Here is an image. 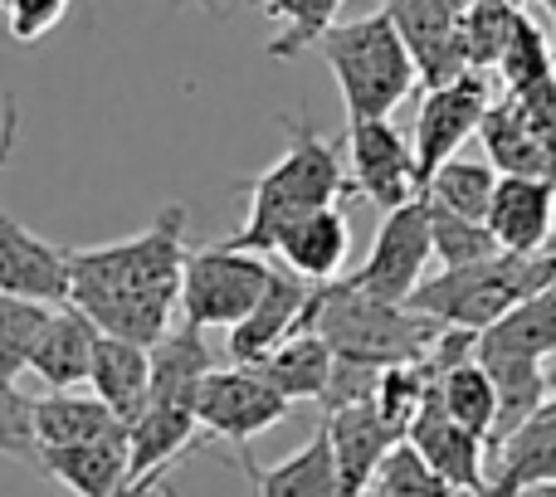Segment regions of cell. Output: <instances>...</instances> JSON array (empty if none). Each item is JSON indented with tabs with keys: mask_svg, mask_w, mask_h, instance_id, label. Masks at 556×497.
<instances>
[{
	"mask_svg": "<svg viewBox=\"0 0 556 497\" xmlns=\"http://www.w3.org/2000/svg\"><path fill=\"white\" fill-rule=\"evenodd\" d=\"M186 205H166L142 234L93 248H68V307L103 336L156 346L181 307Z\"/></svg>",
	"mask_w": 556,
	"mask_h": 497,
	"instance_id": "6da1fadb",
	"label": "cell"
},
{
	"mask_svg": "<svg viewBox=\"0 0 556 497\" xmlns=\"http://www.w3.org/2000/svg\"><path fill=\"white\" fill-rule=\"evenodd\" d=\"M244 191H250V215H244L240 230L220 244L244 248V254H264V248H274V240L293 220L342 201L346 166H342V156H337V146L327 142V137H317V127L307 123V117H293L288 152L278 156L264 176H254Z\"/></svg>",
	"mask_w": 556,
	"mask_h": 497,
	"instance_id": "7a4b0ae2",
	"label": "cell"
},
{
	"mask_svg": "<svg viewBox=\"0 0 556 497\" xmlns=\"http://www.w3.org/2000/svg\"><path fill=\"white\" fill-rule=\"evenodd\" d=\"M332 346L337 361H356L386 371V366H405L420 361L430 352V342L440 336V322L410 313V307L381 303V297L352 288L346 278L337 283H317L313 303H307V327Z\"/></svg>",
	"mask_w": 556,
	"mask_h": 497,
	"instance_id": "3957f363",
	"label": "cell"
},
{
	"mask_svg": "<svg viewBox=\"0 0 556 497\" xmlns=\"http://www.w3.org/2000/svg\"><path fill=\"white\" fill-rule=\"evenodd\" d=\"M547 283H556V248L552 254H503L498 248L483 264L440 268L434 278H425L415 288L405 307L440 327H459V332L483 336L493 322H503L513 307L528 303Z\"/></svg>",
	"mask_w": 556,
	"mask_h": 497,
	"instance_id": "277c9868",
	"label": "cell"
},
{
	"mask_svg": "<svg viewBox=\"0 0 556 497\" xmlns=\"http://www.w3.org/2000/svg\"><path fill=\"white\" fill-rule=\"evenodd\" d=\"M327 68H332L337 88L346 103V123H371V117H391L405 98L415 93V64L405 54L395 25L386 20V10H371L362 20H342L323 39Z\"/></svg>",
	"mask_w": 556,
	"mask_h": 497,
	"instance_id": "5b68a950",
	"label": "cell"
},
{
	"mask_svg": "<svg viewBox=\"0 0 556 497\" xmlns=\"http://www.w3.org/2000/svg\"><path fill=\"white\" fill-rule=\"evenodd\" d=\"M269 273H274V264L264 254H244V248H230V244L186 248L181 322L195 327V332H205V327H225L230 332L260 303Z\"/></svg>",
	"mask_w": 556,
	"mask_h": 497,
	"instance_id": "8992f818",
	"label": "cell"
},
{
	"mask_svg": "<svg viewBox=\"0 0 556 497\" xmlns=\"http://www.w3.org/2000/svg\"><path fill=\"white\" fill-rule=\"evenodd\" d=\"M430 258H434L430 211H425V201L415 195L410 205L381 215L376 240H371V254H366L362 264L346 273V283L362 288V293H371V297H381V303L405 307L415 288L430 278V273H425V268H430Z\"/></svg>",
	"mask_w": 556,
	"mask_h": 497,
	"instance_id": "52a82bcc",
	"label": "cell"
},
{
	"mask_svg": "<svg viewBox=\"0 0 556 497\" xmlns=\"http://www.w3.org/2000/svg\"><path fill=\"white\" fill-rule=\"evenodd\" d=\"M288 410L293 405L250 366H215L195 391V424L235 449H250V439L283 424Z\"/></svg>",
	"mask_w": 556,
	"mask_h": 497,
	"instance_id": "ba28073f",
	"label": "cell"
},
{
	"mask_svg": "<svg viewBox=\"0 0 556 497\" xmlns=\"http://www.w3.org/2000/svg\"><path fill=\"white\" fill-rule=\"evenodd\" d=\"M493 107V88L483 74H464L444 88H425V103L415 113V137H410V152H415V181H430L444 162L459 156V146L479 132L483 113Z\"/></svg>",
	"mask_w": 556,
	"mask_h": 497,
	"instance_id": "9c48e42d",
	"label": "cell"
},
{
	"mask_svg": "<svg viewBox=\"0 0 556 497\" xmlns=\"http://www.w3.org/2000/svg\"><path fill=\"white\" fill-rule=\"evenodd\" d=\"M346 191L366 195L381 215L401 211L420 195L415 181V152L405 142V132L391 117H371V123H346Z\"/></svg>",
	"mask_w": 556,
	"mask_h": 497,
	"instance_id": "30bf717a",
	"label": "cell"
},
{
	"mask_svg": "<svg viewBox=\"0 0 556 497\" xmlns=\"http://www.w3.org/2000/svg\"><path fill=\"white\" fill-rule=\"evenodd\" d=\"M381 10L395 25V35H401L405 54L415 64V78L425 88H444L469 74L459 15L444 0H381Z\"/></svg>",
	"mask_w": 556,
	"mask_h": 497,
	"instance_id": "8fae6325",
	"label": "cell"
},
{
	"mask_svg": "<svg viewBox=\"0 0 556 497\" xmlns=\"http://www.w3.org/2000/svg\"><path fill=\"white\" fill-rule=\"evenodd\" d=\"M313 288L317 283H303V278H293L288 268H274L269 283H264V293H260V303H254L250 313H244V322H235L230 336H225L230 361L235 366H260L274 346H283L293 332H303Z\"/></svg>",
	"mask_w": 556,
	"mask_h": 497,
	"instance_id": "7c38bea8",
	"label": "cell"
},
{
	"mask_svg": "<svg viewBox=\"0 0 556 497\" xmlns=\"http://www.w3.org/2000/svg\"><path fill=\"white\" fill-rule=\"evenodd\" d=\"M0 293L45 307L68 303V248L39 240L5 211H0Z\"/></svg>",
	"mask_w": 556,
	"mask_h": 497,
	"instance_id": "4fadbf2b",
	"label": "cell"
},
{
	"mask_svg": "<svg viewBox=\"0 0 556 497\" xmlns=\"http://www.w3.org/2000/svg\"><path fill=\"white\" fill-rule=\"evenodd\" d=\"M483 225H489L493 244L503 254H552L556 186L528 181V176H498V191H493Z\"/></svg>",
	"mask_w": 556,
	"mask_h": 497,
	"instance_id": "5bb4252c",
	"label": "cell"
},
{
	"mask_svg": "<svg viewBox=\"0 0 556 497\" xmlns=\"http://www.w3.org/2000/svg\"><path fill=\"white\" fill-rule=\"evenodd\" d=\"M405 444H410V449L420 454V459L430 463L454 493L473 497V493L489 488V449H483V439H473L469 430H459V424L434 405V395L425 400V410L415 415Z\"/></svg>",
	"mask_w": 556,
	"mask_h": 497,
	"instance_id": "9a60e30c",
	"label": "cell"
},
{
	"mask_svg": "<svg viewBox=\"0 0 556 497\" xmlns=\"http://www.w3.org/2000/svg\"><path fill=\"white\" fill-rule=\"evenodd\" d=\"M327 444H332V469H337V497H366L381 473L386 454L395 449V434L376 420L371 405H352V410H332L323 420Z\"/></svg>",
	"mask_w": 556,
	"mask_h": 497,
	"instance_id": "2e32d148",
	"label": "cell"
},
{
	"mask_svg": "<svg viewBox=\"0 0 556 497\" xmlns=\"http://www.w3.org/2000/svg\"><path fill=\"white\" fill-rule=\"evenodd\" d=\"M274 254L283 258V268L293 278H303V283H337L346 268V254H352V220H346L342 205L313 211L278 234Z\"/></svg>",
	"mask_w": 556,
	"mask_h": 497,
	"instance_id": "e0dca14e",
	"label": "cell"
},
{
	"mask_svg": "<svg viewBox=\"0 0 556 497\" xmlns=\"http://www.w3.org/2000/svg\"><path fill=\"white\" fill-rule=\"evenodd\" d=\"M483 137V162L498 176H528V181H552L556 186V152L552 142L528 123L513 98H493V107L479 123Z\"/></svg>",
	"mask_w": 556,
	"mask_h": 497,
	"instance_id": "ac0fdd59",
	"label": "cell"
},
{
	"mask_svg": "<svg viewBox=\"0 0 556 497\" xmlns=\"http://www.w3.org/2000/svg\"><path fill=\"white\" fill-rule=\"evenodd\" d=\"M88 385H93L98 400L132 430V420L147 410V391H152V346H137V342H123V336L98 332Z\"/></svg>",
	"mask_w": 556,
	"mask_h": 497,
	"instance_id": "d6986e66",
	"label": "cell"
},
{
	"mask_svg": "<svg viewBox=\"0 0 556 497\" xmlns=\"http://www.w3.org/2000/svg\"><path fill=\"white\" fill-rule=\"evenodd\" d=\"M93 342L98 327L88 322L78 307H54L35 342V356H29V371L49 385V391H78L88 385V366H93Z\"/></svg>",
	"mask_w": 556,
	"mask_h": 497,
	"instance_id": "ffe728a7",
	"label": "cell"
},
{
	"mask_svg": "<svg viewBox=\"0 0 556 497\" xmlns=\"http://www.w3.org/2000/svg\"><path fill=\"white\" fill-rule=\"evenodd\" d=\"M39 469L54 483H64L74 497H113L132 483L127 434L93 439V444H68V449H39Z\"/></svg>",
	"mask_w": 556,
	"mask_h": 497,
	"instance_id": "44dd1931",
	"label": "cell"
},
{
	"mask_svg": "<svg viewBox=\"0 0 556 497\" xmlns=\"http://www.w3.org/2000/svg\"><path fill=\"white\" fill-rule=\"evenodd\" d=\"M532 483H556V400H547L522 430H513L489 454V488L513 497Z\"/></svg>",
	"mask_w": 556,
	"mask_h": 497,
	"instance_id": "7402d4cb",
	"label": "cell"
},
{
	"mask_svg": "<svg viewBox=\"0 0 556 497\" xmlns=\"http://www.w3.org/2000/svg\"><path fill=\"white\" fill-rule=\"evenodd\" d=\"M215 356L205 346V332L195 327H172L162 342L152 346V391L147 405H176V410H195V391L215 371Z\"/></svg>",
	"mask_w": 556,
	"mask_h": 497,
	"instance_id": "603a6c76",
	"label": "cell"
},
{
	"mask_svg": "<svg viewBox=\"0 0 556 497\" xmlns=\"http://www.w3.org/2000/svg\"><path fill=\"white\" fill-rule=\"evenodd\" d=\"M127 424L108 410L98 395L78 391H49L35 400V439L39 449H68V444H93V439H117Z\"/></svg>",
	"mask_w": 556,
	"mask_h": 497,
	"instance_id": "cb8c5ba5",
	"label": "cell"
},
{
	"mask_svg": "<svg viewBox=\"0 0 556 497\" xmlns=\"http://www.w3.org/2000/svg\"><path fill=\"white\" fill-rule=\"evenodd\" d=\"M244 473L254 479V493L260 497H337V469H332V444H327V430L317 424L313 439L298 454L278 463H254L250 449H240Z\"/></svg>",
	"mask_w": 556,
	"mask_h": 497,
	"instance_id": "d4e9b609",
	"label": "cell"
},
{
	"mask_svg": "<svg viewBox=\"0 0 556 497\" xmlns=\"http://www.w3.org/2000/svg\"><path fill=\"white\" fill-rule=\"evenodd\" d=\"M473 361L489 371L493 395H498V420H493V434H489V454H493L513 430H522L552 395H547L542 361H528V356H473Z\"/></svg>",
	"mask_w": 556,
	"mask_h": 497,
	"instance_id": "484cf974",
	"label": "cell"
},
{
	"mask_svg": "<svg viewBox=\"0 0 556 497\" xmlns=\"http://www.w3.org/2000/svg\"><path fill=\"white\" fill-rule=\"evenodd\" d=\"M332 366H337V356H332V346H327L323 336L317 332H293L283 346H274L260 366H250V371H260L264 381H269L274 391L293 405V400H323L327 381H332Z\"/></svg>",
	"mask_w": 556,
	"mask_h": 497,
	"instance_id": "4316f807",
	"label": "cell"
},
{
	"mask_svg": "<svg viewBox=\"0 0 556 497\" xmlns=\"http://www.w3.org/2000/svg\"><path fill=\"white\" fill-rule=\"evenodd\" d=\"M473 356H528V361H552L556 356V283L518 303L503 322H493L479 336Z\"/></svg>",
	"mask_w": 556,
	"mask_h": 497,
	"instance_id": "83f0119b",
	"label": "cell"
},
{
	"mask_svg": "<svg viewBox=\"0 0 556 497\" xmlns=\"http://www.w3.org/2000/svg\"><path fill=\"white\" fill-rule=\"evenodd\" d=\"M493 191H498V171L483 156H454L420 186V201L434 205V211L464 215V220H483Z\"/></svg>",
	"mask_w": 556,
	"mask_h": 497,
	"instance_id": "f1b7e54d",
	"label": "cell"
},
{
	"mask_svg": "<svg viewBox=\"0 0 556 497\" xmlns=\"http://www.w3.org/2000/svg\"><path fill=\"white\" fill-rule=\"evenodd\" d=\"M434 405H440L459 430L483 439V449H489L493 420H498V395H493V381L479 361H464V366H454V371H444L440 381H434Z\"/></svg>",
	"mask_w": 556,
	"mask_h": 497,
	"instance_id": "f546056e",
	"label": "cell"
},
{
	"mask_svg": "<svg viewBox=\"0 0 556 497\" xmlns=\"http://www.w3.org/2000/svg\"><path fill=\"white\" fill-rule=\"evenodd\" d=\"M434 395V381L420 361H405V366H386L376 375V391H371V410L395 439H405L415 424V415L425 410V400Z\"/></svg>",
	"mask_w": 556,
	"mask_h": 497,
	"instance_id": "4dcf8cb0",
	"label": "cell"
},
{
	"mask_svg": "<svg viewBox=\"0 0 556 497\" xmlns=\"http://www.w3.org/2000/svg\"><path fill=\"white\" fill-rule=\"evenodd\" d=\"M49 313L54 307L0 293V381L5 385H20V375L29 371V356H35V342L45 332Z\"/></svg>",
	"mask_w": 556,
	"mask_h": 497,
	"instance_id": "1f68e13d",
	"label": "cell"
},
{
	"mask_svg": "<svg viewBox=\"0 0 556 497\" xmlns=\"http://www.w3.org/2000/svg\"><path fill=\"white\" fill-rule=\"evenodd\" d=\"M522 10L513 0H473L469 10L459 15L464 29V54H469V68L483 74V68H498L503 49L513 39V25H518Z\"/></svg>",
	"mask_w": 556,
	"mask_h": 497,
	"instance_id": "d6a6232c",
	"label": "cell"
},
{
	"mask_svg": "<svg viewBox=\"0 0 556 497\" xmlns=\"http://www.w3.org/2000/svg\"><path fill=\"white\" fill-rule=\"evenodd\" d=\"M264 10L278 20V35L269 39V59H293L298 49L317 44L327 29L337 25V10L342 0H260Z\"/></svg>",
	"mask_w": 556,
	"mask_h": 497,
	"instance_id": "836d02e7",
	"label": "cell"
},
{
	"mask_svg": "<svg viewBox=\"0 0 556 497\" xmlns=\"http://www.w3.org/2000/svg\"><path fill=\"white\" fill-rule=\"evenodd\" d=\"M498 74H503V84H508V93H528V88L556 78V54H552L538 20L518 15L508 49H503V59H498Z\"/></svg>",
	"mask_w": 556,
	"mask_h": 497,
	"instance_id": "e575fe53",
	"label": "cell"
},
{
	"mask_svg": "<svg viewBox=\"0 0 556 497\" xmlns=\"http://www.w3.org/2000/svg\"><path fill=\"white\" fill-rule=\"evenodd\" d=\"M425 211H430V244H434L440 268H469L498 254V244H493L483 220H464V215L434 211V205H425Z\"/></svg>",
	"mask_w": 556,
	"mask_h": 497,
	"instance_id": "d590c367",
	"label": "cell"
},
{
	"mask_svg": "<svg viewBox=\"0 0 556 497\" xmlns=\"http://www.w3.org/2000/svg\"><path fill=\"white\" fill-rule=\"evenodd\" d=\"M371 488L381 497H464V493H454L405 439L386 454V463H381V473H376Z\"/></svg>",
	"mask_w": 556,
	"mask_h": 497,
	"instance_id": "8d00e7d4",
	"label": "cell"
},
{
	"mask_svg": "<svg viewBox=\"0 0 556 497\" xmlns=\"http://www.w3.org/2000/svg\"><path fill=\"white\" fill-rule=\"evenodd\" d=\"M0 454L20 463H39L35 400L20 385H5V381H0Z\"/></svg>",
	"mask_w": 556,
	"mask_h": 497,
	"instance_id": "74e56055",
	"label": "cell"
},
{
	"mask_svg": "<svg viewBox=\"0 0 556 497\" xmlns=\"http://www.w3.org/2000/svg\"><path fill=\"white\" fill-rule=\"evenodd\" d=\"M68 5H74V0H0V15H5L10 35H15L20 44H29V39L49 35V29L64 20Z\"/></svg>",
	"mask_w": 556,
	"mask_h": 497,
	"instance_id": "f35d334b",
	"label": "cell"
},
{
	"mask_svg": "<svg viewBox=\"0 0 556 497\" xmlns=\"http://www.w3.org/2000/svg\"><path fill=\"white\" fill-rule=\"evenodd\" d=\"M15 142H20V103L5 98V113H0V171H5L10 156H15Z\"/></svg>",
	"mask_w": 556,
	"mask_h": 497,
	"instance_id": "ab89813d",
	"label": "cell"
},
{
	"mask_svg": "<svg viewBox=\"0 0 556 497\" xmlns=\"http://www.w3.org/2000/svg\"><path fill=\"white\" fill-rule=\"evenodd\" d=\"M162 479L166 473H152V479H137V483H127L123 493H113V497H152L156 488H162Z\"/></svg>",
	"mask_w": 556,
	"mask_h": 497,
	"instance_id": "60d3db41",
	"label": "cell"
},
{
	"mask_svg": "<svg viewBox=\"0 0 556 497\" xmlns=\"http://www.w3.org/2000/svg\"><path fill=\"white\" fill-rule=\"evenodd\" d=\"M513 497H556V483H532V488H518Z\"/></svg>",
	"mask_w": 556,
	"mask_h": 497,
	"instance_id": "b9f144b4",
	"label": "cell"
},
{
	"mask_svg": "<svg viewBox=\"0 0 556 497\" xmlns=\"http://www.w3.org/2000/svg\"><path fill=\"white\" fill-rule=\"evenodd\" d=\"M542 375H547V395L556 400V356H552V361H542Z\"/></svg>",
	"mask_w": 556,
	"mask_h": 497,
	"instance_id": "7bdbcfd3",
	"label": "cell"
},
{
	"mask_svg": "<svg viewBox=\"0 0 556 497\" xmlns=\"http://www.w3.org/2000/svg\"><path fill=\"white\" fill-rule=\"evenodd\" d=\"M444 5H450V10H454V15H464V10H469V5H473V0H444Z\"/></svg>",
	"mask_w": 556,
	"mask_h": 497,
	"instance_id": "ee69618b",
	"label": "cell"
},
{
	"mask_svg": "<svg viewBox=\"0 0 556 497\" xmlns=\"http://www.w3.org/2000/svg\"><path fill=\"white\" fill-rule=\"evenodd\" d=\"M473 497H508L503 488H483V493H473Z\"/></svg>",
	"mask_w": 556,
	"mask_h": 497,
	"instance_id": "f6af8a7d",
	"label": "cell"
},
{
	"mask_svg": "<svg viewBox=\"0 0 556 497\" xmlns=\"http://www.w3.org/2000/svg\"><path fill=\"white\" fill-rule=\"evenodd\" d=\"M542 5H547V15H552V20H556V0H542Z\"/></svg>",
	"mask_w": 556,
	"mask_h": 497,
	"instance_id": "bcb514c9",
	"label": "cell"
},
{
	"mask_svg": "<svg viewBox=\"0 0 556 497\" xmlns=\"http://www.w3.org/2000/svg\"><path fill=\"white\" fill-rule=\"evenodd\" d=\"M366 497H381V493H376V488H371V493H366Z\"/></svg>",
	"mask_w": 556,
	"mask_h": 497,
	"instance_id": "7dc6e473",
	"label": "cell"
}]
</instances>
